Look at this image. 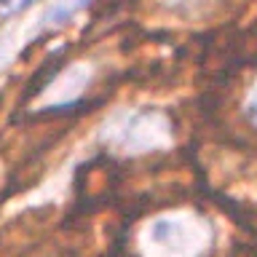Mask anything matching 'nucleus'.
<instances>
[{
  "mask_svg": "<svg viewBox=\"0 0 257 257\" xmlns=\"http://www.w3.org/2000/svg\"><path fill=\"white\" fill-rule=\"evenodd\" d=\"M88 3H91V0H56V3L43 14L40 27H43V30H46V27H59V24L70 22L78 11H83Z\"/></svg>",
  "mask_w": 257,
  "mask_h": 257,
  "instance_id": "obj_2",
  "label": "nucleus"
},
{
  "mask_svg": "<svg viewBox=\"0 0 257 257\" xmlns=\"http://www.w3.org/2000/svg\"><path fill=\"white\" fill-rule=\"evenodd\" d=\"M209 246V233L196 220L161 217L150 222L142 236V249L148 257H201Z\"/></svg>",
  "mask_w": 257,
  "mask_h": 257,
  "instance_id": "obj_1",
  "label": "nucleus"
},
{
  "mask_svg": "<svg viewBox=\"0 0 257 257\" xmlns=\"http://www.w3.org/2000/svg\"><path fill=\"white\" fill-rule=\"evenodd\" d=\"M35 0H0V16L3 19H8V16H16L22 14L24 8H30Z\"/></svg>",
  "mask_w": 257,
  "mask_h": 257,
  "instance_id": "obj_3",
  "label": "nucleus"
}]
</instances>
